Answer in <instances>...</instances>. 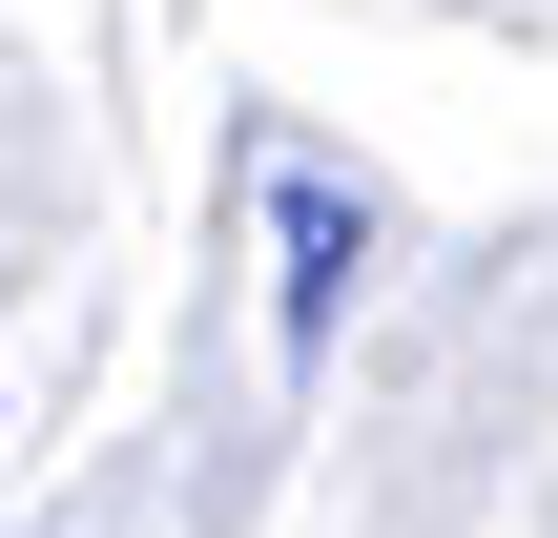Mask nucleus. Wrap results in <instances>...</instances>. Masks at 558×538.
<instances>
[{
    "instance_id": "nucleus-1",
    "label": "nucleus",
    "mask_w": 558,
    "mask_h": 538,
    "mask_svg": "<svg viewBox=\"0 0 558 538\" xmlns=\"http://www.w3.org/2000/svg\"><path fill=\"white\" fill-rule=\"evenodd\" d=\"M331 270H352V207H331V187H290V332L331 311Z\"/></svg>"
}]
</instances>
